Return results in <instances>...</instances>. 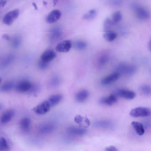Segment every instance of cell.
<instances>
[{
    "label": "cell",
    "mask_w": 151,
    "mask_h": 151,
    "mask_svg": "<svg viewBox=\"0 0 151 151\" xmlns=\"http://www.w3.org/2000/svg\"><path fill=\"white\" fill-rule=\"evenodd\" d=\"M130 115L135 118L149 116H151V110L146 107H137L132 110Z\"/></svg>",
    "instance_id": "cell-1"
},
{
    "label": "cell",
    "mask_w": 151,
    "mask_h": 151,
    "mask_svg": "<svg viewBox=\"0 0 151 151\" xmlns=\"http://www.w3.org/2000/svg\"><path fill=\"white\" fill-rule=\"evenodd\" d=\"M19 14V11L18 9L14 10L8 12L3 18V23L6 25H11L18 17Z\"/></svg>",
    "instance_id": "cell-2"
},
{
    "label": "cell",
    "mask_w": 151,
    "mask_h": 151,
    "mask_svg": "<svg viewBox=\"0 0 151 151\" xmlns=\"http://www.w3.org/2000/svg\"><path fill=\"white\" fill-rule=\"evenodd\" d=\"M138 17L141 19H147L150 16L149 12L143 7L137 5H133L132 6Z\"/></svg>",
    "instance_id": "cell-3"
},
{
    "label": "cell",
    "mask_w": 151,
    "mask_h": 151,
    "mask_svg": "<svg viewBox=\"0 0 151 151\" xmlns=\"http://www.w3.org/2000/svg\"><path fill=\"white\" fill-rule=\"evenodd\" d=\"M51 107L48 100L41 103L34 109V112L37 114L44 115L48 112Z\"/></svg>",
    "instance_id": "cell-4"
},
{
    "label": "cell",
    "mask_w": 151,
    "mask_h": 151,
    "mask_svg": "<svg viewBox=\"0 0 151 151\" xmlns=\"http://www.w3.org/2000/svg\"><path fill=\"white\" fill-rule=\"evenodd\" d=\"M137 67L134 65H128L125 63L119 65L117 67V72L120 74L124 73L126 74H130L134 73L136 70Z\"/></svg>",
    "instance_id": "cell-5"
},
{
    "label": "cell",
    "mask_w": 151,
    "mask_h": 151,
    "mask_svg": "<svg viewBox=\"0 0 151 151\" xmlns=\"http://www.w3.org/2000/svg\"><path fill=\"white\" fill-rule=\"evenodd\" d=\"M72 42L70 40H64L59 43L56 47V51L61 53H67L72 47Z\"/></svg>",
    "instance_id": "cell-6"
},
{
    "label": "cell",
    "mask_w": 151,
    "mask_h": 151,
    "mask_svg": "<svg viewBox=\"0 0 151 151\" xmlns=\"http://www.w3.org/2000/svg\"><path fill=\"white\" fill-rule=\"evenodd\" d=\"M33 88V85L29 81L26 80L21 81L18 83L16 86V90L19 93L28 92Z\"/></svg>",
    "instance_id": "cell-7"
},
{
    "label": "cell",
    "mask_w": 151,
    "mask_h": 151,
    "mask_svg": "<svg viewBox=\"0 0 151 151\" xmlns=\"http://www.w3.org/2000/svg\"><path fill=\"white\" fill-rule=\"evenodd\" d=\"M61 15V12L59 10H54L48 15L46 18V21L48 24L54 23L60 19Z\"/></svg>",
    "instance_id": "cell-8"
},
{
    "label": "cell",
    "mask_w": 151,
    "mask_h": 151,
    "mask_svg": "<svg viewBox=\"0 0 151 151\" xmlns=\"http://www.w3.org/2000/svg\"><path fill=\"white\" fill-rule=\"evenodd\" d=\"M118 95L121 97L129 100L133 99L136 96V94L135 92L127 89L119 90L118 92Z\"/></svg>",
    "instance_id": "cell-9"
},
{
    "label": "cell",
    "mask_w": 151,
    "mask_h": 151,
    "mask_svg": "<svg viewBox=\"0 0 151 151\" xmlns=\"http://www.w3.org/2000/svg\"><path fill=\"white\" fill-rule=\"evenodd\" d=\"M120 74L116 72L107 76L103 78L101 81L103 85H108L111 84L116 81L119 78Z\"/></svg>",
    "instance_id": "cell-10"
},
{
    "label": "cell",
    "mask_w": 151,
    "mask_h": 151,
    "mask_svg": "<svg viewBox=\"0 0 151 151\" xmlns=\"http://www.w3.org/2000/svg\"><path fill=\"white\" fill-rule=\"evenodd\" d=\"M56 57V53L54 51L49 50L43 53L41 56V60L49 63Z\"/></svg>",
    "instance_id": "cell-11"
},
{
    "label": "cell",
    "mask_w": 151,
    "mask_h": 151,
    "mask_svg": "<svg viewBox=\"0 0 151 151\" xmlns=\"http://www.w3.org/2000/svg\"><path fill=\"white\" fill-rule=\"evenodd\" d=\"M67 132L70 134L75 136H81L86 133V129L82 128H78L71 126L67 130Z\"/></svg>",
    "instance_id": "cell-12"
},
{
    "label": "cell",
    "mask_w": 151,
    "mask_h": 151,
    "mask_svg": "<svg viewBox=\"0 0 151 151\" xmlns=\"http://www.w3.org/2000/svg\"><path fill=\"white\" fill-rule=\"evenodd\" d=\"M15 114V111L10 109L6 111L2 116L1 121L3 124H6L10 122L14 117Z\"/></svg>",
    "instance_id": "cell-13"
},
{
    "label": "cell",
    "mask_w": 151,
    "mask_h": 151,
    "mask_svg": "<svg viewBox=\"0 0 151 151\" xmlns=\"http://www.w3.org/2000/svg\"><path fill=\"white\" fill-rule=\"evenodd\" d=\"M54 126L52 124H43L40 126L39 130L42 134H48L53 132L54 130Z\"/></svg>",
    "instance_id": "cell-14"
},
{
    "label": "cell",
    "mask_w": 151,
    "mask_h": 151,
    "mask_svg": "<svg viewBox=\"0 0 151 151\" xmlns=\"http://www.w3.org/2000/svg\"><path fill=\"white\" fill-rule=\"evenodd\" d=\"M117 101L116 97L114 95H111L109 97L102 98L100 101V102L102 104L110 106L116 103Z\"/></svg>",
    "instance_id": "cell-15"
},
{
    "label": "cell",
    "mask_w": 151,
    "mask_h": 151,
    "mask_svg": "<svg viewBox=\"0 0 151 151\" xmlns=\"http://www.w3.org/2000/svg\"><path fill=\"white\" fill-rule=\"evenodd\" d=\"M31 121L30 118L26 117L22 119L20 122V127L24 132H28L29 129Z\"/></svg>",
    "instance_id": "cell-16"
},
{
    "label": "cell",
    "mask_w": 151,
    "mask_h": 151,
    "mask_svg": "<svg viewBox=\"0 0 151 151\" xmlns=\"http://www.w3.org/2000/svg\"><path fill=\"white\" fill-rule=\"evenodd\" d=\"M89 96L88 92L86 90H82L78 92L76 95V99L79 102H83L85 101Z\"/></svg>",
    "instance_id": "cell-17"
},
{
    "label": "cell",
    "mask_w": 151,
    "mask_h": 151,
    "mask_svg": "<svg viewBox=\"0 0 151 151\" xmlns=\"http://www.w3.org/2000/svg\"><path fill=\"white\" fill-rule=\"evenodd\" d=\"M63 99L61 94H58L51 96L47 100L51 107L54 106L59 103Z\"/></svg>",
    "instance_id": "cell-18"
},
{
    "label": "cell",
    "mask_w": 151,
    "mask_h": 151,
    "mask_svg": "<svg viewBox=\"0 0 151 151\" xmlns=\"http://www.w3.org/2000/svg\"><path fill=\"white\" fill-rule=\"evenodd\" d=\"M132 125L138 135L141 136L144 135L145 130L142 124L138 122L133 121L132 123Z\"/></svg>",
    "instance_id": "cell-19"
},
{
    "label": "cell",
    "mask_w": 151,
    "mask_h": 151,
    "mask_svg": "<svg viewBox=\"0 0 151 151\" xmlns=\"http://www.w3.org/2000/svg\"><path fill=\"white\" fill-rule=\"evenodd\" d=\"M87 44L86 41L82 40H77L72 44L73 48L77 50L81 51L87 47Z\"/></svg>",
    "instance_id": "cell-20"
},
{
    "label": "cell",
    "mask_w": 151,
    "mask_h": 151,
    "mask_svg": "<svg viewBox=\"0 0 151 151\" xmlns=\"http://www.w3.org/2000/svg\"><path fill=\"white\" fill-rule=\"evenodd\" d=\"M117 34L115 32L111 30L105 31L103 35V37L107 41L111 42L113 41L116 38Z\"/></svg>",
    "instance_id": "cell-21"
},
{
    "label": "cell",
    "mask_w": 151,
    "mask_h": 151,
    "mask_svg": "<svg viewBox=\"0 0 151 151\" xmlns=\"http://www.w3.org/2000/svg\"><path fill=\"white\" fill-rule=\"evenodd\" d=\"M62 33L61 31L60 28H54L50 31V38L53 40H57L61 37Z\"/></svg>",
    "instance_id": "cell-22"
},
{
    "label": "cell",
    "mask_w": 151,
    "mask_h": 151,
    "mask_svg": "<svg viewBox=\"0 0 151 151\" xmlns=\"http://www.w3.org/2000/svg\"><path fill=\"white\" fill-rule=\"evenodd\" d=\"M14 56L13 55H10L6 57L2 61L1 63V68H4L9 65L13 61Z\"/></svg>",
    "instance_id": "cell-23"
},
{
    "label": "cell",
    "mask_w": 151,
    "mask_h": 151,
    "mask_svg": "<svg viewBox=\"0 0 151 151\" xmlns=\"http://www.w3.org/2000/svg\"><path fill=\"white\" fill-rule=\"evenodd\" d=\"M10 147L6 139L2 137L0 139V151H10Z\"/></svg>",
    "instance_id": "cell-24"
},
{
    "label": "cell",
    "mask_w": 151,
    "mask_h": 151,
    "mask_svg": "<svg viewBox=\"0 0 151 151\" xmlns=\"http://www.w3.org/2000/svg\"><path fill=\"white\" fill-rule=\"evenodd\" d=\"M122 14L120 11H117L113 14L111 19L113 25L118 23L122 19Z\"/></svg>",
    "instance_id": "cell-25"
},
{
    "label": "cell",
    "mask_w": 151,
    "mask_h": 151,
    "mask_svg": "<svg viewBox=\"0 0 151 151\" xmlns=\"http://www.w3.org/2000/svg\"><path fill=\"white\" fill-rule=\"evenodd\" d=\"M14 86V83L12 81H8L4 84L1 86V90L3 92H8L11 91Z\"/></svg>",
    "instance_id": "cell-26"
},
{
    "label": "cell",
    "mask_w": 151,
    "mask_h": 151,
    "mask_svg": "<svg viewBox=\"0 0 151 151\" xmlns=\"http://www.w3.org/2000/svg\"><path fill=\"white\" fill-rule=\"evenodd\" d=\"M97 13L96 10L93 9L90 10L88 12L84 14L83 18L85 19L90 20L94 19L96 16Z\"/></svg>",
    "instance_id": "cell-27"
},
{
    "label": "cell",
    "mask_w": 151,
    "mask_h": 151,
    "mask_svg": "<svg viewBox=\"0 0 151 151\" xmlns=\"http://www.w3.org/2000/svg\"><path fill=\"white\" fill-rule=\"evenodd\" d=\"M21 39L19 36L16 35L13 38L12 41V45L15 48H17L21 44Z\"/></svg>",
    "instance_id": "cell-28"
},
{
    "label": "cell",
    "mask_w": 151,
    "mask_h": 151,
    "mask_svg": "<svg viewBox=\"0 0 151 151\" xmlns=\"http://www.w3.org/2000/svg\"><path fill=\"white\" fill-rule=\"evenodd\" d=\"M113 25L111 18L107 17L105 19L104 23V29L105 31L110 30L109 29L111 28L112 25Z\"/></svg>",
    "instance_id": "cell-29"
},
{
    "label": "cell",
    "mask_w": 151,
    "mask_h": 151,
    "mask_svg": "<svg viewBox=\"0 0 151 151\" xmlns=\"http://www.w3.org/2000/svg\"><path fill=\"white\" fill-rule=\"evenodd\" d=\"M142 93L146 95H151V87L147 85H144L142 86L140 88Z\"/></svg>",
    "instance_id": "cell-30"
},
{
    "label": "cell",
    "mask_w": 151,
    "mask_h": 151,
    "mask_svg": "<svg viewBox=\"0 0 151 151\" xmlns=\"http://www.w3.org/2000/svg\"><path fill=\"white\" fill-rule=\"evenodd\" d=\"M109 60V57L106 55H103L100 58L99 62L101 66L104 65Z\"/></svg>",
    "instance_id": "cell-31"
},
{
    "label": "cell",
    "mask_w": 151,
    "mask_h": 151,
    "mask_svg": "<svg viewBox=\"0 0 151 151\" xmlns=\"http://www.w3.org/2000/svg\"><path fill=\"white\" fill-rule=\"evenodd\" d=\"M49 63L40 60L38 63V67L40 69L45 70L48 67Z\"/></svg>",
    "instance_id": "cell-32"
},
{
    "label": "cell",
    "mask_w": 151,
    "mask_h": 151,
    "mask_svg": "<svg viewBox=\"0 0 151 151\" xmlns=\"http://www.w3.org/2000/svg\"><path fill=\"white\" fill-rule=\"evenodd\" d=\"M84 117L80 115H77L74 118L75 122L79 126L81 123Z\"/></svg>",
    "instance_id": "cell-33"
},
{
    "label": "cell",
    "mask_w": 151,
    "mask_h": 151,
    "mask_svg": "<svg viewBox=\"0 0 151 151\" xmlns=\"http://www.w3.org/2000/svg\"><path fill=\"white\" fill-rule=\"evenodd\" d=\"M51 81V84L53 86H57L60 83L59 79L57 77L54 78Z\"/></svg>",
    "instance_id": "cell-34"
},
{
    "label": "cell",
    "mask_w": 151,
    "mask_h": 151,
    "mask_svg": "<svg viewBox=\"0 0 151 151\" xmlns=\"http://www.w3.org/2000/svg\"><path fill=\"white\" fill-rule=\"evenodd\" d=\"M105 151H118L117 149L114 146H110L106 147Z\"/></svg>",
    "instance_id": "cell-35"
},
{
    "label": "cell",
    "mask_w": 151,
    "mask_h": 151,
    "mask_svg": "<svg viewBox=\"0 0 151 151\" xmlns=\"http://www.w3.org/2000/svg\"><path fill=\"white\" fill-rule=\"evenodd\" d=\"M112 3L114 6H119L122 4V1H112Z\"/></svg>",
    "instance_id": "cell-36"
},
{
    "label": "cell",
    "mask_w": 151,
    "mask_h": 151,
    "mask_svg": "<svg viewBox=\"0 0 151 151\" xmlns=\"http://www.w3.org/2000/svg\"><path fill=\"white\" fill-rule=\"evenodd\" d=\"M7 3V1H0V5L1 8L4 7Z\"/></svg>",
    "instance_id": "cell-37"
},
{
    "label": "cell",
    "mask_w": 151,
    "mask_h": 151,
    "mask_svg": "<svg viewBox=\"0 0 151 151\" xmlns=\"http://www.w3.org/2000/svg\"><path fill=\"white\" fill-rule=\"evenodd\" d=\"M3 38L4 39L8 40L10 39V37L8 35L5 34L3 35Z\"/></svg>",
    "instance_id": "cell-38"
},
{
    "label": "cell",
    "mask_w": 151,
    "mask_h": 151,
    "mask_svg": "<svg viewBox=\"0 0 151 151\" xmlns=\"http://www.w3.org/2000/svg\"><path fill=\"white\" fill-rule=\"evenodd\" d=\"M148 47L149 49V50L150 52H151V39L149 41L148 45Z\"/></svg>",
    "instance_id": "cell-39"
},
{
    "label": "cell",
    "mask_w": 151,
    "mask_h": 151,
    "mask_svg": "<svg viewBox=\"0 0 151 151\" xmlns=\"http://www.w3.org/2000/svg\"><path fill=\"white\" fill-rule=\"evenodd\" d=\"M32 5H33V6H34V7L35 10H37L38 9V8L37 6V5H36V4L35 3H33Z\"/></svg>",
    "instance_id": "cell-40"
},
{
    "label": "cell",
    "mask_w": 151,
    "mask_h": 151,
    "mask_svg": "<svg viewBox=\"0 0 151 151\" xmlns=\"http://www.w3.org/2000/svg\"><path fill=\"white\" fill-rule=\"evenodd\" d=\"M53 2H54V3H54V6L56 5V4L57 3V1H54Z\"/></svg>",
    "instance_id": "cell-41"
}]
</instances>
